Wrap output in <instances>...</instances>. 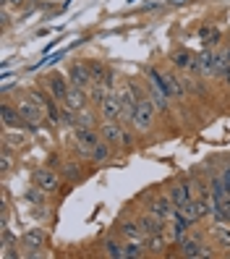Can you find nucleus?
<instances>
[{
  "label": "nucleus",
  "instance_id": "obj_1",
  "mask_svg": "<svg viewBox=\"0 0 230 259\" xmlns=\"http://www.w3.org/2000/svg\"><path fill=\"white\" fill-rule=\"evenodd\" d=\"M155 102H152L149 95H139V102H136V110H133V118H131V128L133 131H152L155 126Z\"/></svg>",
  "mask_w": 230,
  "mask_h": 259
},
{
  "label": "nucleus",
  "instance_id": "obj_9",
  "mask_svg": "<svg viewBox=\"0 0 230 259\" xmlns=\"http://www.w3.org/2000/svg\"><path fill=\"white\" fill-rule=\"evenodd\" d=\"M167 194L175 202V207H186L189 202H194V191H191L189 181H175V184H170V191Z\"/></svg>",
  "mask_w": 230,
  "mask_h": 259
},
{
  "label": "nucleus",
  "instance_id": "obj_7",
  "mask_svg": "<svg viewBox=\"0 0 230 259\" xmlns=\"http://www.w3.org/2000/svg\"><path fill=\"white\" fill-rule=\"evenodd\" d=\"M68 79H71L73 87H81V89H89L91 84H95L91 71H89V63H73L68 68Z\"/></svg>",
  "mask_w": 230,
  "mask_h": 259
},
{
  "label": "nucleus",
  "instance_id": "obj_18",
  "mask_svg": "<svg viewBox=\"0 0 230 259\" xmlns=\"http://www.w3.org/2000/svg\"><path fill=\"white\" fill-rule=\"evenodd\" d=\"M214 55L212 50H204L202 55H196V71L202 76H214Z\"/></svg>",
  "mask_w": 230,
  "mask_h": 259
},
{
  "label": "nucleus",
  "instance_id": "obj_12",
  "mask_svg": "<svg viewBox=\"0 0 230 259\" xmlns=\"http://www.w3.org/2000/svg\"><path fill=\"white\" fill-rule=\"evenodd\" d=\"M118 233H120V238L123 241H133V243H147V236H144V231H142V225H139V220H126V223H120L118 225Z\"/></svg>",
  "mask_w": 230,
  "mask_h": 259
},
{
  "label": "nucleus",
  "instance_id": "obj_22",
  "mask_svg": "<svg viewBox=\"0 0 230 259\" xmlns=\"http://www.w3.org/2000/svg\"><path fill=\"white\" fill-rule=\"evenodd\" d=\"M214 202V220H225V223H230V194L227 196H222V199H212Z\"/></svg>",
  "mask_w": 230,
  "mask_h": 259
},
{
  "label": "nucleus",
  "instance_id": "obj_15",
  "mask_svg": "<svg viewBox=\"0 0 230 259\" xmlns=\"http://www.w3.org/2000/svg\"><path fill=\"white\" fill-rule=\"evenodd\" d=\"M139 225H142L144 236L149 238V236H155V233H162L167 223H162L160 218H155V215H152V212H144V215L139 218Z\"/></svg>",
  "mask_w": 230,
  "mask_h": 259
},
{
  "label": "nucleus",
  "instance_id": "obj_20",
  "mask_svg": "<svg viewBox=\"0 0 230 259\" xmlns=\"http://www.w3.org/2000/svg\"><path fill=\"white\" fill-rule=\"evenodd\" d=\"M102 254L110 256V259H126L123 256V243L115 241V238H105L102 241Z\"/></svg>",
  "mask_w": 230,
  "mask_h": 259
},
{
  "label": "nucleus",
  "instance_id": "obj_23",
  "mask_svg": "<svg viewBox=\"0 0 230 259\" xmlns=\"http://www.w3.org/2000/svg\"><path fill=\"white\" fill-rule=\"evenodd\" d=\"M167 236H165V231L162 233H155V236H149L147 238V249H149V254H162L165 249H167Z\"/></svg>",
  "mask_w": 230,
  "mask_h": 259
},
{
  "label": "nucleus",
  "instance_id": "obj_11",
  "mask_svg": "<svg viewBox=\"0 0 230 259\" xmlns=\"http://www.w3.org/2000/svg\"><path fill=\"white\" fill-rule=\"evenodd\" d=\"M44 238H48V233H44V228L34 225V228H26L24 236H21V246L34 251V249H42L44 246Z\"/></svg>",
  "mask_w": 230,
  "mask_h": 259
},
{
  "label": "nucleus",
  "instance_id": "obj_29",
  "mask_svg": "<svg viewBox=\"0 0 230 259\" xmlns=\"http://www.w3.org/2000/svg\"><path fill=\"white\" fill-rule=\"evenodd\" d=\"M44 196H48V191H44V189H39L37 184H34L32 189H29V191H26V199H29V202H32L34 207H39V204L44 202Z\"/></svg>",
  "mask_w": 230,
  "mask_h": 259
},
{
  "label": "nucleus",
  "instance_id": "obj_30",
  "mask_svg": "<svg viewBox=\"0 0 230 259\" xmlns=\"http://www.w3.org/2000/svg\"><path fill=\"white\" fill-rule=\"evenodd\" d=\"M11 167H13V155H11V149L3 147V155H0V173L8 176L11 173Z\"/></svg>",
  "mask_w": 230,
  "mask_h": 259
},
{
  "label": "nucleus",
  "instance_id": "obj_16",
  "mask_svg": "<svg viewBox=\"0 0 230 259\" xmlns=\"http://www.w3.org/2000/svg\"><path fill=\"white\" fill-rule=\"evenodd\" d=\"M73 142H79V144H89V147H97L102 142V136L97 128H84V126H76L73 128Z\"/></svg>",
  "mask_w": 230,
  "mask_h": 259
},
{
  "label": "nucleus",
  "instance_id": "obj_10",
  "mask_svg": "<svg viewBox=\"0 0 230 259\" xmlns=\"http://www.w3.org/2000/svg\"><path fill=\"white\" fill-rule=\"evenodd\" d=\"M0 118H3L6 128H24V126H29L26 118L19 113V108H13V105H8V102L0 105Z\"/></svg>",
  "mask_w": 230,
  "mask_h": 259
},
{
  "label": "nucleus",
  "instance_id": "obj_14",
  "mask_svg": "<svg viewBox=\"0 0 230 259\" xmlns=\"http://www.w3.org/2000/svg\"><path fill=\"white\" fill-rule=\"evenodd\" d=\"M48 89H50V97L53 100H63L66 97V92H68V89H71V79H66V76H50V79H48Z\"/></svg>",
  "mask_w": 230,
  "mask_h": 259
},
{
  "label": "nucleus",
  "instance_id": "obj_26",
  "mask_svg": "<svg viewBox=\"0 0 230 259\" xmlns=\"http://www.w3.org/2000/svg\"><path fill=\"white\" fill-rule=\"evenodd\" d=\"M89 71H91V79H95V84H107V76H110V71H107L105 66L89 63Z\"/></svg>",
  "mask_w": 230,
  "mask_h": 259
},
{
  "label": "nucleus",
  "instance_id": "obj_4",
  "mask_svg": "<svg viewBox=\"0 0 230 259\" xmlns=\"http://www.w3.org/2000/svg\"><path fill=\"white\" fill-rule=\"evenodd\" d=\"M175 202L170 199V194H157L155 199H149V204H147V212H152L155 218H160L162 223H170L173 220V215H175Z\"/></svg>",
  "mask_w": 230,
  "mask_h": 259
},
{
  "label": "nucleus",
  "instance_id": "obj_2",
  "mask_svg": "<svg viewBox=\"0 0 230 259\" xmlns=\"http://www.w3.org/2000/svg\"><path fill=\"white\" fill-rule=\"evenodd\" d=\"M100 136H102V142L113 144V147H131L133 144L131 131L126 126H120L118 120H105L100 126Z\"/></svg>",
  "mask_w": 230,
  "mask_h": 259
},
{
  "label": "nucleus",
  "instance_id": "obj_33",
  "mask_svg": "<svg viewBox=\"0 0 230 259\" xmlns=\"http://www.w3.org/2000/svg\"><path fill=\"white\" fill-rule=\"evenodd\" d=\"M222 79L230 84V63H227V68H225V73H222Z\"/></svg>",
  "mask_w": 230,
  "mask_h": 259
},
{
  "label": "nucleus",
  "instance_id": "obj_25",
  "mask_svg": "<svg viewBox=\"0 0 230 259\" xmlns=\"http://www.w3.org/2000/svg\"><path fill=\"white\" fill-rule=\"evenodd\" d=\"M113 144H107V142H100L95 149H91V162H105V160H110L113 155Z\"/></svg>",
  "mask_w": 230,
  "mask_h": 259
},
{
  "label": "nucleus",
  "instance_id": "obj_3",
  "mask_svg": "<svg viewBox=\"0 0 230 259\" xmlns=\"http://www.w3.org/2000/svg\"><path fill=\"white\" fill-rule=\"evenodd\" d=\"M175 246H178V254L180 256H189V259H204V256H214V251L207 246V243L202 241V236H196V233H186V236H183L178 243H175Z\"/></svg>",
  "mask_w": 230,
  "mask_h": 259
},
{
  "label": "nucleus",
  "instance_id": "obj_17",
  "mask_svg": "<svg viewBox=\"0 0 230 259\" xmlns=\"http://www.w3.org/2000/svg\"><path fill=\"white\" fill-rule=\"evenodd\" d=\"M170 60H173V66L180 68V71H196V55L189 53V50H175L170 55Z\"/></svg>",
  "mask_w": 230,
  "mask_h": 259
},
{
  "label": "nucleus",
  "instance_id": "obj_27",
  "mask_svg": "<svg viewBox=\"0 0 230 259\" xmlns=\"http://www.w3.org/2000/svg\"><path fill=\"white\" fill-rule=\"evenodd\" d=\"M63 176H66L68 181H79V178H81V165L76 162V160L63 162Z\"/></svg>",
  "mask_w": 230,
  "mask_h": 259
},
{
  "label": "nucleus",
  "instance_id": "obj_19",
  "mask_svg": "<svg viewBox=\"0 0 230 259\" xmlns=\"http://www.w3.org/2000/svg\"><path fill=\"white\" fill-rule=\"evenodd\" d=\"M24 134H21V128H6L3 131V147H8V149H21L24 147Z\"/></svg>",
  "mask_w": 230,
  "mask_h": 259
},
{
  "label": "nucleus",
  "instance_id": "obj_21",
  "mask_svg": "<svg viewBox=\"0 0 230 259\" xmlns=\"http://www.w3.org/2000/svg\"><path fill=\"white\" fill-rule=\"evenodd\" d=\"M149 249H147V243H133V241H123V256L126 259H142L147 256Z\"/></svg>",
  "mask_w": 230,
  "mask_h": 259
},
{
  "label": "nucleus",
  "instance_id": "obj_13",
  "mask_svg": "<svg viewBox=\"0 0 230 259\" xmlns=\"http://www.w3.org/2000/svg\"><path fill=\"white\" fill-rule=\"evenodd\" d=\"M209 236L217 241L220 249H230V223L225 220H214L212 228H209Z\"/></svg>",
  "mask_w": 230,
  "mask_h": 259
},
{
  "label": "nucleus",
  "instance_id": "obj_8",
  "mask_svg": "<svg viewBox=\"0 0 230 259\" xmlns=\"http://www.w3.org/2000/svg\"><path fill=\"white\" fill-rule=\"evenodd\" d=\"M100 115H102V120H120L123 118V108H120V100H118V95L115 92H110L105 97V102L100 105Z\"/></svg>",
  "mask_w": 230,
  "mask_h": 259
},
{
  "label": "nucleus",
  "instance_id": "obj_31",
  "mask_svg": "<svg viewBox=\"0 0 230 259\" xmlns=\"http://www.w3.org/2000/svg\"><path fill=\"white\" fill-rule=\"evenodd\" d=\"M26 97H29V100H32V102H37V105H39V108H48V102H44V97H42V95L37 92V89H32V92H29Z\"/></svg>",
  "mask_w": 230,
  "mask_h": 259
},
{
  "label": "nucleus",
  "instance_id": "obj_5",
  "mask_svg": "<svg viewBox=\"0 0 230 259\" xmlns=\"http://www.w3.org/2000/svg\"><path fill=\"white\" fill-rule=\"evenodd\" d=\"M60 105H63V108H68V110H73V113H79V110L89 108V92H86V89H81V87H73V84H71V89L66 92V97L60 100Z\"/></svg>",
  "mask_w": 230,
  "mask_h": 259
},
{
  "label": "nucleus",
  "instance_id": "obj_6",
  "mask_svg": "<svg viewBox=\"0 0 230 259\" xmlns=\"http://www.w3.org/2000/svg\"><path fill=\"white\" fill-rule=\"evenodd\" d=\"M34 184L39 189H44L48 194H55L60 189V176L53 170V167H37L34 170Z\"/></svg>",
  "mask_w": 230,
  "mask_h": 259
},
{
  "label": "nucleus",
  "instance_id": "obj_28",
  "mask_svg": "<svg viewBox=\"0 0 230 259\" xmlns=\"http://www.w3.org/2000/svg\"><path fill=\"white\" fill-rule=\"evenodd\" d=\"M199 37L204 39V45H214V42L220 39V32H217V26H212V24H209V26H202Z\"/></svg>",
  "mask_w": 230,
  "mask_h": 259
},
{
  "label": "nucleus",
  "instance_id": "obj_32",
  "mask_svg": "<svg viewBox=\"0 0 230 259\" xmlns=\"http://www.w3.org/2000/svg\"><path fill=\"white\" fill-rule=\"evenodd\" d=\"M220 176H222L225 186H227V191H230V165H225V167H222V173H220Z\"/></svg>",
  "mask_w": 230,
  "mask_h": 259
},
{
  "label": "nucleus",
  "instance_id": "obj_24",
  "mask_svg": "<svg viewBox=\"0 0 230 259\" xmlns=\"http://www.w3.org/2000/svg\"><path fill=\"white\" fill-rule=\"evenodd\" d=\"M100 113V110H97ZM97 113L91 110V108H84L76 113V126H84V128H95L97 126Z\"/></svg>",
  "mask_w": 230,
  "mask_h": 259
}]
</instances>
